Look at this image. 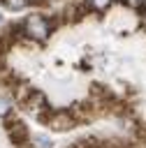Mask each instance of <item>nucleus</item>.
<instances>
[{"label": "nucleus", "mask_w": 146, "mask_h": 148, "mask_svg": "<svg viewBox=\"0 0 146 148\" xmlns=\"http://www.w3.org/2000/svg\"><path fill=\"white\" fill-rule=\"evenodd\" d=\"M51 23H49V18H44L42 14H30L21 25H19V30L25 35V37H30V39H35V42H44L49 35H51Z\"/></svg>", "instance_id": "1"}, {"label": "nucleus", "mask_w": 146, "mask_h": 148, "mask_svg": "<svg viewBox=\"0 0 146 148\" xmlns=\"http://www.w3.org/2000/svg\"><path fill=\"white\" fill-rule=\"evenodd\" d=\"M56 132H65V130H72L74 125H76V118H74V113H72V109L67 111V109H63V111H51V116H49V120H46Z\"/></svg>", "instance_id": "2"}, {"label": "nucleus", "mask_w": 146, "mask_h": 148, "mask_svg": "<svg viewBox=\"0 0 146 148\" xmlns=\"http://www.w3.org/2000/svg\"><path fill=\"white\" fill-rule=\"evenodd\" d=\"M7 132H9L12 141H14L19 148H23V146L28 143V139H30L28 127H25L21 120H16V118H7Z\"/></svg>", "instance_id": "3"}, {"label": "nucleus", "mask_w": 146, "mask_h": 148, "mask_svg": "<svg viewBox=\"0 0 146 148\" xmlns=\"http://www.w3.org/2000/svg\"><path fill=\"white\" fill-rule=\"evenodd\" d=\"M21 104H23V109H25V111L39 113V111L46 106V97H44L42 92H37V90H30V92H28V97H25Z\"/></svg>", "instance_id": "4"}, {"label": "nucleus", "mask_w": 146, "mask_h": 148, "mask_svg": "<svg viewBox=\"0 0 146 148\" xmlns=\"http://www.w3.org/2000/svg\"><path fill=\"white\" fill-rule=\"evenodd\" d=\"M9 9H14V12H19V9H23V7H28V2L30 0H2Z\"/></svg>", "instance_id": "5"}, {"label": "nucleus", "mask_w": 146, "mask_h": 148, "mask_svg": "<svg viewBox=\"0 0 146 148\" xmlns=\"http://www.w3.org/2000/svg\"><path fill=\"white\" fill-rule=\"evenodd\" d=\"M88 5H90L93 9H97V12H102V9H107V7L111 5V0H88Z\"/></svg>", "instance_id": "6"}, {"label": "nucleus", "mask_w": 146, "mask_h": 148, "mask_svg": "<svg viewBox=\"0 0 146 148\" xmlns=\"http://www.w3.org/2000/svg\"><path fill=\"white\" fill-rule=\"evenodd\" d=\"M9 111H12V104H9L5 97H0V118H5Z\"/></svg>", "instance_id": "7"}, {"label": "nucleus", "mask_w": 146, "mask_h": 148, "mask_svg": "<svg viewBox=\"0 0 146 148\" xmlns=\"http://www.w3.org/2000/svg\"><path fill=\"white\" fill-rule=\"evenodd\" d=\"M37 141H39V148H51V141L46 136H37Z\"/></svg>", "instance_id": "8"}]
</instances>
